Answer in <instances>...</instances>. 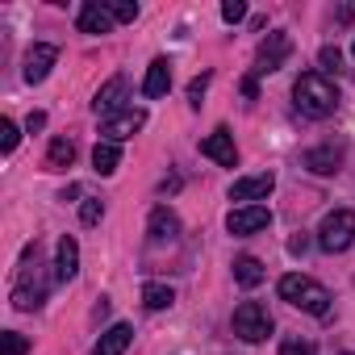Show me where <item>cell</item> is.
Listing matches in <instances>:
<instances>
[{
  "label": "cell",
  "mask_w": 355,
  "mask_h": 355,
  "mask_svg": "<svg viewBox=\"0 0 355 355\" xmlns=\"http://www.w3.org/2000/svg\"><path fill=\"white\" fill-rule=\"evenodd\" d=\"M42 297H46V288H42V284H34V280H21V284L13 288V305H17V309H26V313H30V309H38V305H42Z\"/></svg>",
  "instance_id": "obj_21"
},
{
  "label": "cell",
  "mask_w": 355,
  "mask_h": 355,
  "mask_svg": "<svg viewBox=\"0 0 355 355\" xmlns=\"http://www.w3.org/2000/svg\"><path fill=\"white\" fill-rule=\"evenodd\" d=\"M234 334H239L243 343H263V338L272 334V313H268L259 301H243V305L234 309Z\"/></svg>",
  "instance_id": "obj_4"
},
{
  "label": "cell",
  "mask_w": 355,
  "mask_h": 355,
  "mask_svg": "<svg viewBox=\"0 0 355 355\" xmlns=\"http://www.w3.org/2000/svg\"><path fill=\"white\" fill-rule=\"evenodd\" d=\"M222 17L234 26V21H243V17H247V5H243V0H226V5H222Z\"/></svg>",
  "instance_id": "obj_28"
},
{
  "label": "cell",
  "mask_w": 355,
  "mask_h": 355,
  "mask_svg": "<svg viewBox=\"0 0 355 355\" xmlns=\"http://www.w3.org/2000/svg\"><path fill=\"white\" fill-rule=\"evenodd\" d=\"M146 234H150V243H171L175 234H180V218H175L167 205H159V209H150Z\"/></svg>",
  "instance_id": "obj_12"
},
{
  "label": "cell",
  "mask_w": 355,
  "mask_h": 355,
  "mask_svg": "<svg viewBox=\"0 0 355 355\" xmlns=\"http://www.w3.org/2000/svg\"><path fill=\"white\" fill-rule=\"evenodd\" d=\"M305 247H309V243H305V234H297V239L288 243V251H293V255H305Z\"/></svg>",
  "instance_id": "obj_32"
},
{
  "label": "cell",
  "mask_w": 355,
  "mask_h": 355,
  "mask_svg": "<svg viewBox=\"0 0 355 355\" xmlns=\"http://www.w3.org/2000/svg\"><path fill=\"white\" fill-rule=\"evenodd\" d=\"M130 338H134V330H130L125 322H117V326H109V330L101 334V343H96V355H125Z\"/></svg>",
  "instance_id": "obj_15"
},
{
  "label": "cell",
  "mask_w": 355,
  "mask_h": 355,
  "mask_svg": "<svg viewBox=\"0 0 355 355\" xmlns=\"http://www.w3.org/2000/svg\"><path fill=\"white\" fill-rule=\"evenodd\" d=\"M288 51H293V42H288V34H284V30L268 34V38L259 42V51H255V76L280 71V67H284V59H288Z\"/></svg>",
  "instance_id": "obj_5"
},
{
  "label": "cell",
  "mask_w": 355,
  "mask_h": 355,
  "mask_svg": "<svg viewBox=\"0 0 355 355\" xmlns=\"http://www.w3.org/2000/svg\"><path fill=\"white\" fill-rule=\"evenodd\" d=\"M234 280H239L243 288L263 284V263H259L255 255H239V259H234Z\"/></svg>",
  "instance_id": "obj_19"
},
{
  "label": "cell",
  "mask_w": 355,
  "mask_h": 355,
  "mask_svg": "<svg viewBox=\"0 0 355 355\" xmlns=\"http://www.w3.org/2000/svg\"><path fill=\"white\" fill-rule=\"evenodd\" d=\"M355 243V214L351 209H334V214H326L322 218V226H318V247L322 251H347Z\"/></svg>",
  "instance_id": "obj_3"
},
{
  "label": "cell",
  "mask_w": 355,
  "mask_h": 355,
  "mask_svg": "<svg viewBox=\"0 0 355 355\" xmlns=\"http://www.w3.org/2000/svg\"><path fill=\"white\" fill-rule=\"evenodd\" d=\"M263 226H272V209L268 205H243V209H230V218H226V230L239 234V239H247V234H255Z\"/></svg>",
  "instance_id": "obj_7"
},
{
  "label": "cell",
  "mask_w": 355,
  "mask_h": 355,
  "mask_svg": "<svg viewBox=\"0 0 355 355\" xmlns=\"http://www.w3.org/2000/svg\"><path fill=\"white\" fill-rule=\"evenodd\" d=\"M338 163H343V150H334V146H318V150L305 155V167L318 171V175H334Z\"/></svg>",
  "instance_id": "obj_17"
},
{
  "label": "cell",
  "mask_w": 355,
  "mask_h": 355,
  "mask_svg": "<svg viewBox=\"0 0 355 355\" xmlns=\"http://www.w3.org/2000/svg\"><path fill=\"white\" fill-rule=\"evenodd\" d=\"M71 159H76V142L71 138H55L51 150H46V167L51 171H63V167H71Z\"/></svg>",
  "instance_id": "obj_20"
},
{
  "label": "cell",
  "mask_w": 355,
  "mask_h": 355,
  "mask_svg": "<svg viewBox=\"0 0 355 355\" xmlns=\"http://www.w3.org/2000/svg\"><path fill=\"white\" fill-rule=\"evenodd\" d=\"M101 218H105V205H101L96 197H88V201L80 205V222H84V226H96Z\"/></svg>",
  "instance_id": "obj_24"
},
{
  "label": "cell",
  "mask_w": 355,
  "mask_h": 355,
  "mask_svg": "<svg viewBox=\"0 0 355 355\" xmlns=\"http://www.w3.org/2000/svg\"><path fill=\"white\" fill-rule=\"evenodd\" d=\"M167 88H171V63H167V59H155V63L146 67L142 92H146V96H163Z\"/></svg>",
  "instance_id": "obj_16"
},
{
  "label": "cell",
  "mask_w": 355,
  "mask_h": 355,
  "mask_svg": "<svg viewBox=\"0 0 355 355\" xmlns=\"http://www.w3.org/2000/svg\"><path fill=\"white\" fill-rule=\"evenodd\" d=\"M280 355H318V351H313V343H305V338H284V343H280Z\"/></svg>",
  "instance_id": "obj_25"
},
{
  "label": "cell",
  "mask_w": 355,
  "mask_h": 355,
  "mask_svg": "<svg viewBox=\"0 0 355 355\" xmlns=\"http://www.w3.org/2000/svg\"><path fill=\"white\" fill-rule=\"evenodd\" d=\"M80 30H84V34H109V30H113V13H109V5H96V0L80 5Z\"/></svg>",
  "instance_id": "obj_14"
},
{
  "label": "cell",
  "mask_w": 355,
  "mask_h": 355,
  "mask_svg": "<svg viewBox=\"0 0 355 355\" xmlns=\"http://www.w3.org/2000/svg\"><path fill=\"white\" fill-rule=\"evenodd\" d=\"M109 13H113V21H134L138 17V5H130V0H113Z\"/></svg>",
  "instance_id": "obj_26"
},
{
  "label": "cell",
  "mask_w": 355,
  "mask_h": 355,
  "mask_svg": "<svg viewBox=\"0 0 355 355\" xmlns=\"http://www.w3.org/2000/svg\"><path fill=\"white\" fill-rule=\"evenodd\" d=\"M55 59H59V51H55L51 42H34V46L26 51V67H21V76H26V84H42V80L51 76V67H55Z\"/></svg>",
  "instance_id": "obj_8"
},
{
  "label": "cell",
  "mask_w": 355,
  "mask_h": 355,
  "mask_svg": "<svg viewBox=\"0 0 355 355\" xmlns=\"http://www.w3.org/2000/svg\"><path fill=\"white\" fill-rule=\"evenodd\" d=\"M171 301H175V293H171L167 284H159V280L142 284V305H146V309H171Z\"/></svg>",
  "instance_id": "obj_22"
},
{
  "label": "cell",
  "mask_w": 355,
  "mask_h": 355,
  "mask_svg": "<svg viewBox=\"0 0 355 355\" xmlns=\"http://www.w3.org/2000/svg\"><path fill=\"white\" fill-rule=\"evenodd\" d=\"M30 351V338L17 334V330H5L0 334V355H26Z\"/></svg>",
  "instance_id": "obj_23"
},
{
  "label": "cell",
  "mask_w": 355,
  "mask_h": 355,
  "mask_svg": "<svg viewBox=\"0 0 355 355\" xmlns=\"http://www.w3.org/2000/svg\"><path fill=\"white\" fill-rule=\"evenodd\" d=\"M142 125H146V109H121L101 121V134H105V142H121V138H134Z\"/></svg>",
  "instance_id": "obj_6"
},
{
  "label": "cell",
  "mask_w": 355,
  "mask_h": 355,
  "mask_svg": "<svg viewBox=\"0 0 355 355\" xmlns=\"http://www.w3.org/2000/svg\"><path fill=\"white\" fill-rule=\"evenodd\" d=\"M117 163H121V146L117 142H96V150H92V167L101 171V175H113L117 171Z\"/></svg>",
  "instance_id": "obj_18"
},
{
  "label": "cell",
  "mask_w": 355,
  "mask_h": 355,
  "mask_svg": "<svg viewBox=\"0 0 355 355\" xmlns=\"http://www.w3.org/2000/svg\"><path fill=\"white\" fill-rule=\"evenodd\" d=\"M42 125H46V113H30V117H26V130H30V134L42 130Z\"/></svg>",
  "instance_id": "obj_31"
},
{
  "label": "cell",
  "mask_w": 355,
  "mask_h": 355,
  "mask_svg": "<svg viewBox=\"0 0 355 355\" xmlns=\"http://www.w3.org/2000/svg\"><path fill=\"white\" fill-rule=\"evenodd\" d=\"M76 272H80V243L63 234L55 247V280H76Z\"/></svg>",
  "instance_id": "obj_11"
},
{
  "label": "cell",
  "mask_w": 355,
  "mask_h": 355,
  "mask_svg": "<svg viewBox=\"0 0 355 355\" xmlns=\"http://www.w3.org/2000/svg\"><path fill=\"white\" fill-rule=\"evenodd\" d=\"M17 138H21V134H17V125H13V121H0V146H5V155H9V150H17Z\"/></svg>",
  "instance_id": "obj_27"
},
{
  "label": "cell",
  "mask_w": 355,
  "mask_h": 355,
  "mask_svg": "<svg viewBox=\"0 0 355 355\" xmlns=\"http://www.w3.org/2000/svg\"><path fill=\"white\" fill-rule=\"evenodd\" d=\"M209 88V76H201V80H193V88H189V101L193 105H201V92Z\"/></svg>",
  "instance_id": "obj_30"
},
{
  "label": "cell",
  "mask_w": 355,
  "mask_h": 355,
  "mask_svg": "<svg viewBox=\"0 0 355 355\" xmlns=\"http://www.w3.org/2000/svg\"><path fill=\"white\" fill-rule=\"evenodd\" d=\"M276 288H280V301H288V305H297V309H305V313H313V318H326V313H330V293H326L318 280L301 276V272L280 276Z\"/></svg>",
  "instance_id": "obj_2"
},
{
  "label": "cell",
  "mask_w": 355,
  "mask_h": 355,
  "mask_svg": "<svg viewBox=\"0 0 355 355\" xmlns=\"http://www.w3.org/2000/svg\"><path fill=\"white\" fill-rule=\"evenodd\" d=\"M121 101H125V76H113V80L96 92L92 109H96L101 117H113V113H121Z\"/></svg>",
  "instance_id": "obj_13"
},
{
  "label": "cell",
  "mask_w": 355,
  "mask_h": 355,
  "mask_svg": "<svg viewBox=\"0 0 355 355\" xmlns=\"http://www.w3.org/2000/svg\"><path fill=\"white\" fill-rule=\"evenodd\" d=\"M351 55H355V46H351Z\"/></svg>",
  "instance_id": "obj_34"
},
{
  "label": "cell",
  "mask_w": 355,
  "mask_h": 355,
  "mask_svg": "<svg viewBox=\"0 0 355 355\" xmlns=\"http://www.w3.org/2000/svg\"><path fill=\"white\" fill-rule=\"evenodd\" d=\"M293 101L305 117H330L338 109V88L322 76V71H305L297 84H293Z\"/></svg>",
  "instance_id": "obj_1"
},
{
  "label": "cell",
  "mask_w": 355,
  "mask_h": 355,
  "mask_svg": "<svg viewBox=\"0 0 355 355\" xmlns=\"http://www.w3.org/2000/svg\"><path fill=\"white\" fill-rule=\"evenodd\" d=\"M343 355H351V351H343Z\"/></svg>",
  "instance_id": "obj_33"
},
{
  "label": "cell",
  "mask_w": 355,
  "mask_h": 355,
  "mask_svg": "<svg viewBox=\"0 0 355 355\" xmlns=\"http://www.w3.org/2000/svg\"><path fill=\"white\" fill-rule=\"evenodd\" d=\"M318 59H322V67H326V71H338V67H343L338 46H322V55H318Z\"/></svg>",
  "instance_id": "obj_29"
},
{
  "label": "cell",
  "mask_w": 355,
  "mask_h": 355,
  "mask_svg": "<svg viewBox=\"0 0 355 355\" xmlns=\"http://www.w3.org/2000/svg\"><path fill=\"white\" fill-rule=\"evenodd\" d=\"M272 189H276V175H272V171L243 175V180H234V184H230V201H263Z\"/></svg>",
  "instance_id": "obj_9"
},
{
  "label": "cell",
  "mask_w": 355,
  "mask_h": 355,
  "mask_svg": "<svg viewBox=\"0 0 355 355\" xmlns=\"http://www.w3.org/2000/svg\"><path fill=\"white\" fill-rule=\"evenodd\" d=\"M201 155L214 159V163H222V167H234V163H239V150H234L230 130H214V134L201 142Z\"/></svg>",
  "instance_id": "obj_10"
}]
</instances>
